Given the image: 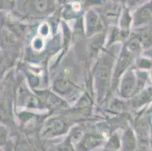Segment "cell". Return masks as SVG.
Masks as SVG:
<instances>
[{"label": "cell", "mask_w": 152, "mask_h": 151, "mask_svg": "<svg viewBox=\"0 0 152 151\" xmlns=\"http://www.w3.org/2000/svg\"><path fill=\"white\" fill-rule=\"evenodd\" d=\"M101 138L96 136H88L84 138L79 144L78 149L80 151H89L96 147L101 144Z\"/></svg>", "instance_id": "6da1fadb"}, {"label": "cell", "mask_w": 152, "mask_h": 151, "mask_svg": "<svg viewBox=\"0 0 152 151\" xmlns=\"http://www.w3.org/2000/svg\"><path fill=\"white\" fill-rule=\"evenodd\" d=\"M134 88H135V80H134L133 75H127L123 82L122 92L126 96H129L133 91Z\"/></svg>", "instance_id": "7a4b0ae2"}, {"label": "cell", "mask_w": 152, "mask_h": 151, "mask_svg": "<svg viewBox=\"0 0 152 151\" xmlns=\"http://www.w3.org/2000/svg\"><path fill=\"white\" fill-rule=\"evenodd\" d=\"M63 129V123L58 120H54L50 122L49 125H46V130L45 132L49 135H57Z\"/></svg>", "instance_id": "3957f363"}, {"label": "cell", "mask_w": 152, "mask_h": 151, "mask_svg": "<svg viewBox=\"0 0 152 151\" xmlns=\"http://www.w3.org/2000/svg\"><path fill=\"white\" fill-rule=\"evenodd\" d=\"M125 148L127 151H134L136 147L135 138L134 136L132 131H128L125 135V140H124Z\"/></svg>", "instance_id": "277c9868"}, {"label": "cell", "mask_w": 152, "mask_h": 151, "mask_svg": "<svg viewBox=\"0 0 152 151\" xmlns=\"http://www.w3.org/2000/svg\"><path fill=\"white\" fill-rule=\"evenodd\" d=\"M129 61H130V58H129V56L128 55H124V56L121 58L118 65V70H120V73L122 71H124V70L126 68V66H128V64L129 63Z\"/></svg>", "instance_id": "5b68a950"}, {"label": "cell", "mask_w": 152, "mask_h": 151, "mask_svg": "<svg viewBox=\"0 0 152 151\" xmlns=\"http://www.w3.org/2000/svg\"><path fill=\"white\" fill-rule=\"evenodd\" d=\"M107 147H108L109 149L112 150H117L120 148V147H121V142H120L118 137L116 136V135H114V136L112 137Z\"/></svg>", "instance_id": "8992f818"}, {"label": "cell", "mask_w": 152, "mask_h": 151, "mask_svg": "<svg viewBox=\"0 0 152 151\" xmlns=\"http://www.w3.org/2000/svg\"><path fill=\"white\" fill-rule=\"evenodd\" d=\"M88 23H89V27L91 28H97L99 26V24H100V22H99L98 17L93 13H91V15H89V19H88Z\"/></svg>", "instance_id": "52a82bcc"}, {"label": "cell", "mask_w": 152, "mask_h": 151, "mask_svg": "<svg viewBox=\"0 0 152 151\" xmlns=\"http://www.w3.org/2000/svg\"><path fill=\"white\" fill-rule=\"evenodd\" d=\"M151 11L150 10V8H145L140 14V18L144 20H148L151 18Z\"/></svg>", "instance_id": "ba28073f"}, {"label": "cell", "mask_w": 152, "mask_h": 151, "mask_svg": "<svg viewBox=\"0 0 152 151\" xmlns=\"http://www.w3.org/2000/svg\"><path fill=\"white\" fill-rule=\"evenodd\" d=\"M140 45V42L137 39H133L132 40H131L130 42H129V48L132 50L137 49L139 47Z\"/></svg>", "instance_id": "9c48e42d"}]
</instances>
